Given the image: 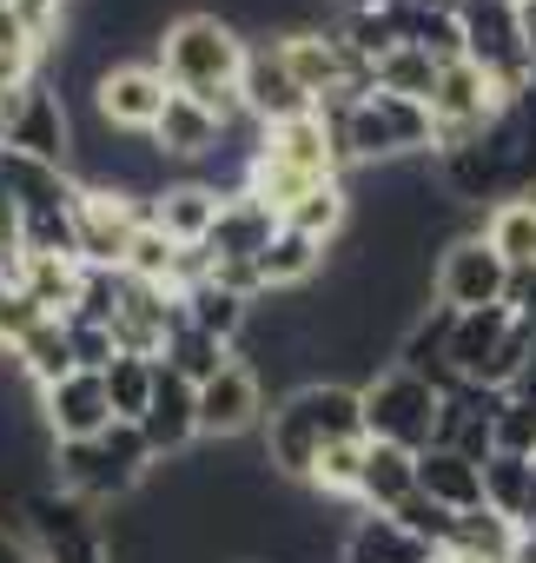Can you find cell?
I'll list each match as a JSON object with an SVG mask.
<instances>
[{"label":"cell","instance_id":"cell-2","mask_svg":"<svg viewBox=\"0 0 536 563\" xmlns=\"http://www.w3.org/2000/svg\"><path fill=\"white\" fill-rule=\"evenodd\" d=\"M338 173H345V153H338L332 126H325L319 113H305V120H292V126H272V133H265L245 192L265 199V206L286 219L312 186H325V179H338Z\"/></svg>","mask_w":536,"mask_h":563},{"label":"cell","instance_id":"cell-42","mask_svg":"<svg viewBox=\"0 0 536 563\" xmlns=\"http://www.w3.org/2000/svg\"><path fill=\"white\" fill-rule=\"evenodd\" d=\"M0 563H41V550L27 543L21 523H0Z\"/></svg>","mask_w":536,"mask_h":563},{"label":"cell","instance_id":"cell-22","mask_svg":"<svg viewBox=\"0 0 536 563\" xmlns=\"http://www.w3.org/2000/svg\"><path fill=\"white\" fill-rule=\"evenodd\" d=\"M252 306H258V299H238L232 286H219V278H199V286L179 292V319H186L192 332L232 345V352H238V339H245V325H252Z\"/></svg>","mask_w":536,"mask_h":563},{"label":"cell","instance_id":"cell-18","mask_svg":"<svg viewBox=\"0 0 536 563\" xmlns=\"http://www.w3.org/2000/svg\"><path fill=\"white\" fill-rule=\"evenodd\" d=\"M450 332H457V312L431 299V306L398 332V365L417 372V378H431L437 391H450V385H457V372H450Z\"/></svg>","mask_w":536,"mask_h":563},{"label":"cell","instance_id":"cell-43","mask_svg":"<svg viewBox=\"0 0 536 563\" xmlns=\"http://www.w3.org/2000/svg\"><path fill=\"white\" fill-rule=\"evenodd\" d=\"M27 74H34V60H14V54H0V100H8V93L27 80Z\"/></svg>","mask_w":536,"mask_h":563},{"label":"cell","instance_id":"cell-37","mask_svg":"<svg viewBox=\"0 0 536 563\" xmlns=\"http://www.w3.org/2000/svg\"><path fill=\"white\" fill-rule=\"evenodd\" d=\"M391 517H398V523H404V530H411V537H417L424 550H437V556L450 550V530H457V510H444L437 497H424V490H417V497H404V504H398Z\"/></svg>","mask_w":536,"mask_h":563},{"label":"cell","instance_id":"cell-3","mask_svg":"<svg viewBox=\"0 0 536 563\" xmlns=\"http://www.w3.org/2000/svg\"><path fill=\"white\" fill-rule=\"evenodd\" d=\"M332 140L345 153V166H398V159H424L431 146V107L398 100V93H365L345 120H332Z\"/></svg>","mask_w":536,"mask_h":563},{"label":"cell","instance_id":"cell-4","mask_svg":"<svg viewBox=\"0 0 536 563\" xmlns=\"http://www.w3.org/2000/svg\"><path fill=\"white\" fill-rule=\"evenodd\" d=\"M437 411H444V391L431 378L404 372V365H391L365 385V438H378V444H398V451L424 457L437 444Z\"/></svg>","mask_w":536,"mask_h":563},{"label":"cell","instance_id":"cell-8","mask_svg":"<svg viewBox=\"0 0 536 563\" xmlns=\"http://www.w3.org/2000/svg\"><path fill=\"white\" fill-rule=\"evenodd\" d=\"M503 107H510V100L490 87L483 67H470V60L444 67V74H437V93H431V146H437V153H457V146L483 140V126H490Z\"/></svg>","mask_w":536,"mask_h":563},{"label":"cell","instance_id":"cell-47","mask_svg":"<svg viewBox=\"0 0 536 563\" xmlns=\"http://www.w3.org/2000/svg\"><path fill=\"white\" fill-rule=\"evenodd\" d=\"M516 398H536V352H529V365H523V378H516Z\"/></svg>","mask_w":536,"mask_h":563},{"label":"cell","instance_id":"cell-35","mask_svg":"<svg viewBox=\"0 0 536 563\" xmlns=\"http://www.w3.org/2000/svg\"><path fill=\"white\" fill-rule=\"evenodd\" d=\"M404 41L424 47L437 67H457V60H464V27H457V14H431V8H417V0H404Z\"/></svg>","mask_w":536,"mask_h":563},{"label":"cell","instance_id":"cell-29","mask_svg":"<svg viewBox=\"0 0 536 563\" xmlns=\"http://www.w3.org/2000/svg\"><path fill=\"white\" fill-rule=\"evenodd\" d=\"M477 232L503 252L510 272H529V265H536V199H503V206H490Z\"/></svg>","mask_w":536,"mask_h":563},{"label":"cell","instance_id":"cell-17","mask_svg":"<svg viewBox=\"0 0 536 563\" xmlns=\"http://www.w3.org/2000/svg\"><path fill=\"white\" fill-rule=\"evenodd\" d=\"M272 232H279V212L272 206L252 199V192H232L219 206V225L205 232V258L212 265H252L265 245H272Z\"/></svg>","mask_w":536,"mask_h":563},{"label":"cell","instance_id":"cell-39","mask_svg":"<svg viewBox=\"0 0 536 563\" xmlns=\"http://www.w3.org/2000/svg\"><path fill=\"white\" fill-rule=\"evenodd\" d=\"M67 345H74V365H80V372H107V365L120 358L113 325H93V319H67Z\"/></svg>","mask_w":536,"mask_h":563},{"label":"cell","instance_id":"cell-24","mask_svg":"<svg viewBox=\"0 0 536 563\" xmlns=\"http://www.w3.org/2000/svg\"><path fill=\"white\" fill-rule=\"evenodd\" d=\"M404 497H417V451H398V444H365V471H358V510H378L391 517Z\"/></svg>","mask_w":536,"mask_h":563},{"label":"cell","instance_id":"cell-21","mask_svg":"<svg viewBox=\"0 0 536 563\" xmlns=\"http://www.w3.org/2000/svg\"><path fill=\"white\" fill-rule=\"evenodd\" d=\"M338 563H437V550H424L398 517H378V510H358L345 523V543H338Z\"/></svg>","mask_w":536,"mask_h":563},{"label":"cell","instance_id":"cell-19","mask_svg":"<svg viewBox=\"0 0 536 563\" xmlns=\"http://www.w3.org/2000/svg\"><path fill=\"white\" fill-rule=\"evenodd\" d=\"M219 133H225V120H219L205 100L172 93V100H166V113H159V126H153V146H159L172 166H199V159L219 146Z\"/></svg>","mask_w":536,"mask_h":563},{"label":"cell","instance_id":"cell-38","mask_svg":"<svg viewBox=\"0 0 536 563\" xmlns=\"http://www.w3.org/2000/svg\"><path fill=\"white\" fill-rule=\"evenodd\" d=\"M496 451L503 457H536V398H503L496 411Z\"/></svg>","mask_w":536,"mask_h":563},{"label":"cell","instance_id":"cell-36","mask_svg":"<svg viewBox=\"0 0 536 563\" xmlns=\"http://www.w3.org/2000/svg\"><path fill=\"white\" fill-rule=\"evenodd\" d=\"M179 239H166L159 225H139V239H133V252H126V265L120 272H133L139 286H166L172 292V272H179Z\"/></svg>","mask_w":536,"mask_h":563},{"label":"cell","instance_id":"cell-1","mask_svg":"<svg viewBox=\"0 0 536 563\" xmlns=\"http://www.w3.org/2000/svg\"><path fill=\"white\" fill-rule=\"evenodd\" d=\"M153 47H159V74L172 80V93L205 100L219 120L245 113V107H238V74H245V54H252V47H245L238 21H225V14H212V8H192V14L166 21Z\"/></svg>","mask_w":536,"mask_h":563},{"label":"cell","instance_id":"cell-46","mask_svg":"<svg viewBox=\"0 0 536 563\" xmlns=\"http://www.w3.org/2000/svg\"><path fill=\"white\" fill-rule=\"evenodd\" d=\"M338 14H371V8H391V0H332Z\"/></svg>","mask_w":536,"mask_h":563},{"label":"cell","instance_id":"cell-44","mask_svg":"<svg viewBox=\"0 0 536 563\" xmlns=\"http://www.w3.org/2000/svg\"><path fill=\"white\" fill-rule=\"evenodd\" d=\"M516 34H523V47L536 60V0H516Z\"/></svg>","mask_w":536,"mask_h":563},{"label":"cell","instance_id":"cell-25","mask_svg":"<svg viewBox=\"0 0 536 563\" xmlns=\"http://www.w3.org/2000/svg\"><path fill=\"white\" fill-rule=\"evenodd\" d=\"M319 265H325V245L305 239V232H292V225H279L272 245L252 258V272H258L265 292H305L312 278H319Z\"/></svg>","mask_w":536,"mask_h":563},{"label":"cell","instance_id":"cell-26","mask_svg":"<svg viewBox=\"0 0 536 563\" xmlns=\"http://www.w3.org/2000/svg\"><path fill=\"white\" fill-rule=\"evenodd\" d=\"M417 490L464 517V510H477V504H483V464H470V457H457V451H437V444H431V451L417 457Z\"/></svg>","mask_w":536,"mask_h":563},{"label":"cell","instance_id":"cell-28","mask_svg":"<svg viewBox=\"0 0 536 563\" xmlns=\"http://www.w3.org/2000/svg\"><path fill=\"white\" fill-rule=\"evenodd\" d=\"M279 225H292V232H305V239H319V245H338L345 232H351V192H345V179H325V186H312Z\"/></svg>","mask_w":536,"mask_h":563},{"label":"cell","instance_id":"cell-20","mask_svg":"<svg viewBox=\"0 0 536 563\" xmlns=\"http://www.w3.org/2000/svg\"><path fill=\"white\" fill-rule=\"evenodd\" d=\"M510 332H516V319H510L503 306L457 312V332H450V372H457V385H483Z\"/></svg>","mask_w":536,"mask_h":563},{"label":"cell","instance_id":"cell-30","mask_svg":"<svg viewBox=\"0 0 536 563\" xmlns=\"http://www.w3.org/2000/svg\"><path fill=\"white\" fill-rule=\"evenodd\" d=\"M159 365L179 372L186 385H205V378H219V372L232 365V345H219V339H205V332H192V325L179 319L172 339H166V352H159Z\"/></svg>","mask_w":536,"mask_h":563},{"label":"cell","instance_id":"cell-10","mask_svg":"<svg viewBox=\"0 0 536 563\" xmlns=\"http://www.w3.org/2000/svg\"><path fill=\"white\" fill-rule=\"evenodd\" d=\"M74 219H80V265L120 272L126 252H133V239H139V225H153V206L146 199H126L113 186H87L80 206H74Z\"/></svg>","mask_w":536,"mask_h":563},{"label":"cell","instance_id":"cell-14","mask_svg":"<svg viewBox=\"0 0 536 563\" xmlns=\"http://www.w3.org/2000/svg\"><path fill=\"white\" fill-rule=\"evenodd\" d=\"M139 431H146V444H153L159 464L186 457V451L199 444V385H186L179 372L159 365V378H153V405H146Z\"/></svg>","mask_w":536,"mask_h":563},{"label":"cell","instance_id":"cell-15","mask_svg":"<svg viewBox=\"0 0 536 563\" xmlns=\"http://www.w3.org/2000/svg\"><path fill=\"white\" fill-rule=\"evenodd\" d=\"M0 186H8V199L21 206V219H34V212H67V206H80V192H87L74 166L34 159V153H14V146H0Z\"/></svg>","mask_w":536,"mask_h":563},{"label":"cell","instance_id":"cell-31","mask_svg":"<svg viewBox=\"0 0 536 563\" xmlns=\"http://www.w3.org/2000/svg\"><path fill=\"white\" fill-rule=\"evenodd\" d=\"M153 378H159V358H146V352H120V358L107 365V398H113V418H120V424H139V418H146Z\"/></svg>","mask_w":536,"mask_h":563},{"label":"cell","instance_id":"cell-48","mask_svg":"<svg viewBox=\"0 0 536 563\" xmlns=\"http://www.w3.org/2000/svg\"><path fill=\"white\" fill-rule=\"evenodd\" d=\"M523 530H536V457H529V517H523Z\"/></svg>","mask_w":536,"mask_h":563},{"label":"cell","instance_id":"cell-45","mask_svg":"<svg viewBox=\"0 0 536 563\" xmlns=\"http://www.w3.org/2000/svg\"><path fill=\"white\" fill-rule=\"evenodd\" d=\"M510 563H536V530H516V550H510Z\"/></svg>","mask_w":536,"mask_h":563},{"label":"cell","instance_id":"cell-33","mask_svg":"<svg viewBox=\"0 0 536 563\" xmlns=\"http://www.w3.org/2000/svg\"><path fill=\"white\" fill-rule=\"evenodd\" d=\"M437 74H444V67H437L424 47H411V41H404V47H398V54H391V60L371 74V87H378V93H398V100H417V107H431V93H437Z\"/></svg>","mask_w":536,"mask_h":563},{"label":"cell","instance_id":"cell-34","mask_svg":"<svg viewBox=\"0 0 536 563\" xmlns=\"http://www.w3.org/2000/svg\"><path fill=\"white\" fill-rule=\"evenodd\" d=\"M483 504L523 530V517H529V457L490 451V457H483Z\"/></svg>","mask_w":536,"mask_h":563},{"label":"cell","instance_id":"cell-7","mask_svg":"<svg viewBox=\"0 0 536 563\" xmlns=\"http://www.w3.org/2000/svg\"><path fill=\"white\" fill-rule=\"evenodd\" d=\"M510 292V265L503 252L483 239V232H457L437 265H431V299L450 306V312H483V306H503Z\"/></svg>","mask_w":536,"mask_h":563},{"label":"cell","instance_id":"cell-16","mask_svg":"<svg viewBox=\"0 0 536 563\" xmlns=\"http://www.w3.org/2000/svg\"><path fill=\"white\" fill-rule=\"evenodd\" d=\"M41 418H47L54 444H74V438H100V431L113 424L107 372H74V378H60L54 391H41Z\"/></svg>","mask_w":536,"mask_h":563},{"label":"cell","instance_id":"cell-5","mask_svg":"<svg viewBox=\"0 0 536 563\" xmlns=\"http://www.w3.org/2000/svg\"><path fill=\"white\" fill-rule=\"evenodd\" d=\"M457 27H464V60L483 67L503 100L536 93V60L516 34V0H464Z\"/></svg>","mask_w":536,"mask_h":563},{"label":"cell","instance_id":"cell-32","mask_svg":"<svg viewBox=\"0 0 536 563\" xmlns=\"http://www.w3.org/2000/svg\"><path fill=\"white\" fill-rule=\"evenodd\" d=\"M450 550H464V556H477V563H510V550H516V523H510V517H496L490 504H477V510H464V517H457Z\"/></svg>","mask_w":536,"mask_h":563},{"label":"cell","instance_id":"cell-41","mask_svg":"<svg viewBox=\"0 0 536 563\" xmlns=\"http://www.w3.org/2000/svg\"><path fill=\"white\" fill-rule=\"evenodd\" d=\"M8 8H14V21H21L34 41H47V34L60 27V14H67V0H8Z\"/></svg>","mask_w":536,"mask_h":563},{"label":"cell","instance_id":"cell-27","mask_svg":"<svg viewBox=\"0 0 536 563\" xmlns=\"http://www.w3.org/2000/svg\"><path fill=\"white\" fill-rule=\"evenodd\" d=\"M14 365H21V378H27L34 391H54L60 378H74L80 365H74V345H67V319H41V325L14 345Z\"/></svg>","mask_w":536,"mask_h":563},{"label":"cell","instance_id":"cell-6","mask_svg":"<svg viewBox=\"0 0 536 563\" xmlns=\"http://www.w3.org/2000/svg\"><path fill=\"white\" fill-rule=\"evenodd\" d=\"M0 146L54 159V166L74 159V113H67V100H60V87L47 74H27L8 100H0Z\"/></svg>","mask_w":536,"mask_h":563},{"label":"cell","instance_id":"cell-23","mask_svg":"<svg viewBox=\"0 0 536 563\" xmlns=\"http://www.w3.org/2000/svg\"><path fill=\"white\" fill-rule=\"evenodd\" d=\"M219 206H225V192H212L205 179H172L153 199V225L179 245H205V232L219 225Z\"/></svg>","mask_w":536,"mask_h":563},{"label":"cell","instance_id":"cell-12","mask_svg":"<svg viewBox=\"0 0 536 563\" xmlns=\"http://www.w3.org/2000/svg\"><path fill=\"white\" fill-rule=\"evenodd\" d=\"M238 107H245L265 133H272V126H292V120H305V113H319V107H312V93L292 80L279 34L265 41V47H252V54H245V74H238Z\"/></svg>","mask_w":536,"mask_h":563},{"label":"cell","instance_id":"cell-13","mask_svg":"<svg viewBox=\"0 0 536 563\" xmlns=\"http://www.w3.org/2000/svg\"><path fill=\"white\" fill-rule=\"evenodd\" d=\"M265 424V385L252 365H225L219 378L199 385V438L205 444H232V438H252Z\"/></svg>","mask_w":536,"mask_h":563},{"label":"cell","instance_id":"cell-9","mask_svg":"<svg viewBox=\"0 0 536 563\" xmlns=\"http://www.w3.org/2000/svg\"><path fill=\"white\" fill-rule=\"evenodd\" d=\"M166 100H172V80L159 74V60H113L93 80V113L113 133H153Z\"/></svg>","mask_w":536,"mask_h":563},{"label":"cell","instance_id":"cell-11","mask_svg":"<svg viewBox=\"0 0 536 563\" xmlns=\"http://www.w3.org/2000/svg\"><path fill=\"white\" fill-rule=\"evenodd\" d=\"M279 47H286L292 80L312 93V107H325V100H338V93H365V87H371V74L345 54V41H338L332 27H286V34H279Z\"/></svg>","mask_w":536,"mask_h":563},{"label":"cell","instance_id":"cell-40","mask_svg":"<svg viewBox=\"0 0 536 563\" xmlns=\"http://www.w3.org/2000/svg\"><path fill=\"white\" fill-rule=\"evenodd\" d=\"M503 312L536 339V265L529 272H510V292H503Z\"/></svg>","mask_w":536,"mask_h":563}]
</instances>
